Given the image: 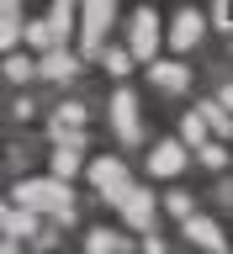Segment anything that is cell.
I'll return each instance as SVG.
<instances>
[{
	"label": "cell",
	"instance_id": "cell-14",
	"mask_svg": "<svg viewBox=\"0 0 233 254\" xmlns=\"http://www.w3.org/2000/svg\"><path fill=\"white\" fill-rule=\"evenodd\" d=\"M85 249H90V254H122L127 244H122V238H117V233H106V228H95V233L85 238Z\"/></svg>",
	"mask_w": 233,
	"mask_h": 254
},
{
	"label": "cell",
	"instance_id": "cell-22",
	"mask_svg": "<svg viewBox=\"0 0 233 254\" xmlns=\"http://www.w3.org/2000/svg\"><path fill=\"white\" fill-rule=\"evenodd\" d=\"M170 212H180V217L191 212V196H186V190H175V196H170Z\"/></svg>",
	"mask_w": 233,
	"mask_h": 254
},
{
	"label": "cell",
	"instance_id": "cell-10",
	"mask_svg": "<svg viewBox=\"0 0 233 254\" xmlns=\"http://www.w3.org/2000/svg\"><path fill=\"white\" fill-rule=\"evenodd\" d=\"M149 79H154L159 90H186V85H191L186 64H149Z\"/></svg>",
	"mask_w": 233,
	"mask_h": 254
},
{
	"label": "cell",
	"instance_id": "cell-16",
	"mask_svg": "<svg viewBox=\"0 0 233 254\" xmlns=\"http://www.w3.org/2000/svg\"><path fill=\"white\" fill-rule=\"evenodd\" d=\"M196 117H202V122L212 127V132H233V117H228V111H223V106H202V111H196Z\"/></svg>",
	"mask_w": 233,
	"mask_h": 254
},
{
	"label": "cell",
	"instance_id": "cell-9",
	"mask_svg": "<svg viewBox=\"0 0 233 254\" xmlns=\"http://www.w3.org/2000/svg\"><path fill=\"white\" fill-rule=\"evenodd\" d=\"M180 164H186V148L180 143H159L154 154H149V170L154 175H180Z\"/></svg>",
	"mask_w": 233,
	"mask_h": 254
},
{
	"label": "cell",
	"instance_id": "cell-12",
	"mask_svg": "<svg viewBox=\"0 0 233 254\" xmlns=\"http://www.w3.org/2000/svg\"><path fill=\"white\" fill-rule=\"evenodd\" d=\"M69 21H75V11H69V0H59V5H53V16H48V32H53V48H64V32H69Z\"/></svg>",
	"mask_w": 233,
	"mask_h": 254
},
{
	"label": "cell",
	"instance_id": "cell-6",
	"mask_svg": "<svg viewBox=\"0 0 233 254\" xmlns=\"http://www.w3.org/2000/svg\"><path fill=\"white\" fill-rule=\"evenodd\" d=\"M117 206H122V217L133 222V228H149V222H154V196H149V190H138V186L127 190Z\"/></svg>",
	"mask_w": 233,
	"mask_h": 254
},
{
	"label": "cell",
	"instance_id": "cell-1",
	"mask_svg": "<svg viewBox=\"0 0 233 254\" xmlns=\"http://www.w3.org/2000/svg\"><path fill=\"white\" fill-rule=\"evenodd\" d=\"M16 201H21V212H53V217H69L75 212V196H69L64 180H21L16 186Z\"/></svg>",
	"mask_w": 233,
	"mask_h": 254
},
{
	"label": "cell",
	"instance_id": "cell-17",
	"mask_svg": "<svg viewBox=\"0 0 233 254\" xmlns=\"http://www.w3.org/2000/svg\"><path fill=\"white\" fill-rule=\"evenodd\" d=\"M101 59H106V69H111V74H127V64H133V53H127V48H106Z\"/></svg>",
	"mask_w": 233,
	"mask_h": 254
},
{
	"label": "cell",
	"instance_id": "cell-19",
	"mask_svg": "<svg viewBox=\"0 0 233 254\" xmlns=\"http://www.w3.org/2000/svg\"><path fill=\"white\" fill-rule=\"evenodd\" d=\"M27 37H32L37 48H48V53H53V32H48V21H32V27H27Z\"/></svg>",
	"mask_w": 233,
	"mask_h": 254
},
{
	"label": "cell",
	"instance_id": "cell-4",
	"mask_svg": "<svg viewBox=\"0 0 233 254\" xmlns=\"http://www.w3.org/2000/svg\"><path fill=\"white\" fill-rule=\"evenodd\" d=\"M111 122H117V138H122V143H138L143 138V127H138V95H133V90L111 95Z\"/></svg>",
	"mask_w": 233,
	"mask_h": 254
},
{
	"label": "cell",
	"instance_id": "cell-15",
	"mask_svg": "<svg viewBox=\"0 0 233 254\" xmlns=\"http://www.w3.org/2000/svg\"><path fill=\"white\" fill-rule=\"evenodd\" d=\"M75 170H79V143H64L59 154H53V175H59V180H69Z\"/></svg>",
	"mask_w": 233,
	"mask_h": 254
},
{
	"label": "cell",
	"instance_id": "cell-21",
	"mask_svg": "<svg viewBox=\"0 0 233 254\" xmlns=\"http://www.w3.org/2000/svg\"><path fill=\"white\" fill-rule=\"evenodd\" d=\"M5 74H11V79H27L32 64H27V59H11V64H5Z\"/></svg>",
	"mask_w": 233,
	"mask_h": 254
},
{
	"label": "cell",
	"instance_id": "cell-3",
	"mask_svg": "<svg viewBox=\"0 0 233 254\" xmlns=\"http://www.w3.org/2000/svg\"><path fill=\"white\" fill-rule=\"evenodd\" d=\"M154 48H159V16L143 5V11L133 16V37H127V53H133V59H149V64H154Z\"/></svg>",
	"mask_w": 233,
	"mask_h": 254
},
{
	"label": "cell",
	"instance_id": "cell-13",
	"mask_svg": "<svg viewBox=\"0 0 233 254\" xmlns=\"http://www.w3.org/2000/svg\"><path fill=\"white\" fill-rule=\"evenodd\" d=\"M43 74H48V79H69V74H75V59H69L64 48H53V53L43 59Z\"/></svg>",
	"mask_w": 233,
	"mask_h": 254
},
{
	"label": "cell",
	"instance_id": "cell-20",
	"mask_svg": "<svg viewBox=\"0 0 233 254\" xmlns=\"http://www.w3.org/2000/svg\"><path fill=\"white\" fill-rule=\"evenodd\" d=\"M186 138H191V143H202V138H207V122H202V117H196V111H191V117H186Z\"/></svg>",
	"mask_w": 233,
	"mask_h": 254
},
{
	"label": "cell",
	"instance_id": "cell-2",
	"mask_svg": "<svg viewBox=\"0 0 233 254\" xmlns=\"http://www.w3.org/2000/svg\"><path fill=\"white\" fill-rule=\"evenodd\" d=\"M90 180H95V190H101V196H111V201H122L127 190H133V180H127V170H122V159H95V164H90Z\"/></svg>",
	"mask_w": 233,
	"mask_h": 254
},
{
	"label": "cell",
	"instance_id": "cell-26",
	"mask_svg": "<svg viewBox=\"0 0 233 254\" xmlns=\"http://www.w3.org/2000/svg\"><path fill=\"white\" fill-rule=\"evenodd\" d=\"M0 254H16V244H0Z\"/></svg>",
	"mask_w": 233,
	"mask_h": 254
},
{
	"label": "cell",
	"instance_id": "cell-23",
	"mask_svg": "<svg viewBox=\"0 0 233 254\" xmlns=\"http://www.w3.org/2000/svg\"><path fill=\"white\" fill-rule=\"evenodd\" d=\"M218 21H223V27H233V0H223V5H218Z\"/></svg>",
	"mask_w": 233,
	"mask_h": 254
},
{
	"label": "cell",
	"instance_id": "cell-8",
	"mask_svg": "<svg viewBox=\"0 0 233 254\" xmlns=\"http://www.w3.org/2000/svg\"><path fill=\"white\" fill-rule=\"evenodd\" d=\"M186 238H191V244H202V249H218L223 254V228L212 217H186Z\"/></svg>",
	"mask_w": 233,
	"mask_h": 254
},
{
	"label": "cell",
	"instance_id": "cell-25",
	"mask_svg": "<svg viewBox=\"0 0 233 254\" xmlns=\"http://www.w3.org/2000/svg\"><path fill=\"white\" fill-rule=\"evenodd\" d=\"M5 217H11V206H5V201H0V222H5Z\"/></svg>",
	"mask_w": 233,
	"mask_h": 254
},
{
	"label": "cell",
	"instance_id": "cell-11",
	"mask_svg": "<svg viewBox=\"0 0 233 254\" xmlns=\"http://www.w3.org/2000/svg\"><path fill=\"white\" fill-rule=\"evenodd\" d=\"M16 32H21V11L16 0H0V48H16Z\"/></svg>",
	"mask_w": 233,
	"mask_h": 254
},
{
	"label": "cell",
	"instance_id": "cell-7",
	"mask_svg": "<svg viewBox=\"0 0 233 254\" xmlns=\"http://www.w3.org/2000/svg\"><path fill=\"white\" fill-rule=\"evenodd\" d=\"M196 37H202V11H196V5H186V11L175 16L170 48H180V53H186V48H196Z\"/></svg>",
	"mask_w": 233,
	"mask_h": 254
},
{
	"label": "cell",
	"instance_id": "cell-18",
	"mask_svg": "<svg viewBox=\"0 0 233 254\" xmlns=\"http://www.w3.org/2000/svg\"><path fill=\"white\" fill-rule=\"evenodd\" d=\"M5 233H11V238L32 233V212H11V217H5Z\"/></svg>",
	"mask_w": 233,
	"mask_h": 254
},
{
	"label": "cell",
	"instance_id": "cell-24",
	"mask_svg": "<svg viewBox=\"0 0 233 254\" xmlns=\"http://www.w3.org/2000/svg\"><path fill=\"white\" fill-rule=\"evenodd\" d=\"M223 111H233V90H223Z\"/></svg>",
	"mask_w": 233,
	"mask_h": 254
},
{
	"label": "cell",
	"instance_id": "cell-5",
	"mask_svg": "<svg viewBox=\"0 0 233 254\" xmlns=\"http://www.w3.org/2000/svg\"><path fill=\"white\" fill-rule=\"evenodd\" d=\"M111 16H117V5H111V0H90V5H85V53H106V48H101V37H106Z\"/></svg>",
	"mask_w": 233,
	"mask_h": 254
}]
</instances>
